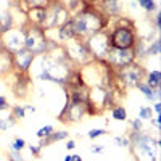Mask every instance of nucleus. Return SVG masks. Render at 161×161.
<instances>
[{"label":"nucleus","instance_id":"obj_1","mask_svg":"<svg viewBox=\"0 0 161 161\" xmlns=\"http://www.w3.org/2000/svg\"><path fill=\"white\" fill-rule=\"evenodd\" d=\"M71 26L76 34V39L86 40L87 37L97 34L102 29L110 26V18H106L103 13L93 5V2L82 0L79 5V11L71 15Z\"/></svg>","mask_w":161,"mask_h":161},{"label":"nucleus","instance_id":"obj_2","mask_svg":"<svg viewBox=\"0 0 161 161\" xmlns=\"http://www.w3.org/2000/svg\"><path fill=\"white\" fill-rule=\"evenodd\" d=\"M58 45V44H57ZM57 45L53 47L48 53L40 57L42 60V66H40V73L37 74L39 80H48L53 84H60L61 87L66 86L69 76L76 69V66L68 60L64 50L61 52V55H57Z\"/></svg>","mask_w":161,"mask_h":161},{"label":"nucleus","instance_id":"obj_3","mask_svg":"<svg viewBox=\"0 0 161 161\" xmlns=\"http://www.w3.org/2000/svg\"><path fill=\"white\" fill-rule=\"evenodd\" d=\"M21 28L24 31V48L29 50L32 55L42 57L45 53H48L58 42H55L53 39L48 37V32L42 28L32 23H23Z\"/></svg>","mask_w":161,"mask_h":161},{"label":"nucleus","instance_id":"obj_4","mask_svg":"<svg viewBox=\"0 0 161 161\" xmlns=\"http://www.w3.org/2000/svg\"><path fill=\"white\" fill-rule=\"evenodd\" d=\"M137 29L136 23L127 16H118L114 21V26L110 29V47L127 50L134 48L137 44Z\"/></svg>","mask_w":161,"mask_h":161},{"label":"nucleus","instance_id":"obj_5","mask_svg":"<svg viewBox=\"0 0 161 161\" xmlns=\"http://www.w3.org/2000/svg\"><path fill=\"white\" fill-rule=\"evenodd\" d=\"M147 77V69L139 63V61H134L130 63L126 68H121L118 71H113V79L114 82L113 86L118 87L119 90L123 89H136L140 82H143Z\"/></svg>","mask_w":161,"mask_h":161},{"label":"nucleus","instance_id":"obj_6","mask_svg":"<svg viewBox=\"0 0 161 161\" xmlns=\"http://www.w3.org/2000/svg\"><path fill=\"white\" fill-rule=\"evenodd\" d=\"M158 139L145 134L143 130L140 132H132L129 136V148L132 155H142L143 158H156V150H158Z\"/></svg>","mask_w":161,"mask_h":161},{"label":"nucleus","instance_id":"obj_7","mask_svg":"<svg viewBox=\"0 0 161 161\" xmlns=\"http://www.w3.org/2000/svg\"><path fill=\"white\" fill-rule=\"evenodd\" d=\"M61 45H63V50L66 53V57H68V60L76 66V68H82V66L93 61L84 40L69 39V40H66V42H63Z\"/></svg>","mask_w":161,"mask_h":161},{"label":"nucleus","instance_id":"obj_8","mask_svg":"<svg viewBox=\"0 0 161 161\" xmlns=\"http://www.w3.org/2000/svg\"><path fill=\"white\" fill-rule=\"evenodd\" d=\"M71 18V13L68 10L61 0H55V2H52L48 7H47V18H45V23L42 28L47 31V32H52L58 29L60 26L66 24Z\"/></svg>","mask_w":161,"mask_h":161},{"label":"nucleus","instance_id":"obj_9","mask_svg":"<svg viewBox=\"0 0 161 161\" xmlns=\"http://www.w3.org/2000/svg\"><path fill=\"white\" fill-rule=\"evenodd\" d=\"M84 42H86L93 60H105L111 48L110 47V28L102 29L97 34L87 37Z\"/></svg>","mask_w":161,"mask_h":161},{"label":"nucleus","instance_id":"obj_10","mask_svg":"<svg viewBox=\"0 0 161 161\" xmlns=\"http://www.w3.org/2000/svg\"><path fill=\"white\" fill-rule=\"evenodd\" d=\"M105 61L110 64L113 71H118L121 68H126L130 63L137 61V53L136 48H127V50H119V48H110L108 55H106Z\"/></svg>","mask_w":161,"mask_h":161},{"label":"nucleus","instance_id":"obj_11","mask_svg":"<svg viewBox=\"0 0 161 161\" xmlns=\"http://www.w3.org/2000/svg\"><path fill=\"white\" fill-rule=\"evenodd\" d=\"M84 116H87L86 103H77L66 98V105L63 106V111L58 114V121L64 124H73V123H79Z\"/></svg>","mask_w":161,"mask_h":161},{"label":"nucleus","instance_id":"obj_12","mask_svg":"<svg viewBox=\"0 0 161 161\" xmlns=\"http://www.w3.org/2000/svg\"><path fill=\"white\" fill-rule=\"evenodd\" d=\"M2 47H5L11 53L24 48V31L21 26L19 28H11L8 32L2 36Z\"/></svg>","mask_w":161,"mask_h":161},{"label":"nucleus","instance_id":"obj_13","mask_svg":"<svg viewBox=\"0 0 161 161\" xmlns=\"http://www.w3.org/2000/svg\"><path fill=\"white\" fill-rule=\"evenodd\" d=\"M36 60V55H32V53L29 50H18L13 53V64H15V73H29L31 66Z\"/></svg>","mask_w":161,"mask_h":161},{"label":"nucleus","instance_id":"obj_14","mask_svg":"<svg viewBox=\"0 0 161 161\" xmlns=\"http://www.w3.org/2000/svg\"><path fill=\"white\" fill-rule=\"evenodd\" d=\"M16 76L15 82L11 86V90H13V95L16 98L23 100L28 97V92H29V84H31V77H29V73H13Z\"/></svg>","mask_w":161,"mask_h":161},{"label":"nucleus","instance_id":"obj_15","mask_svg":"<svg viewBox=\"0 0 161 161\" xmlns=\"http://www.w3.org/2000/svg\"><path fill=\"white\" fill-rule=\"evenodd\" d=\"M95 5L106 18H118L121 16V0H98Z\"/></svg>","mask_w":161,"mask_h":161},{"label":"nucleus","instance_id":"obj_16","mask_svg":"<svg viewBox=\"0 0 161 161\" xmlns=\"http://www.w3.org/2000/svg\"><path fill=\"white\" fill-rule=\"evenodd\" d=\"M15 73V64H13V53L8 52L5 47H0V77L7 79Z\"/></svg>","mask_w":161,"mask_h":161},{"label":"nucleus","instance_id":"obj_17","mask_svg":"<svg viewBox=\"0 0 161 161\" xmlns=\"http://www.w3.org/2000/svg\"><path fill=\"white\" fill-rule=\"evenodd\" d=\"M47 18V8H28L26 10V21L37 24V26H44Z\"/></svg>","mask_w":161,"mask_h":161},{"label":"nucleus","instance_id":"obj_18","mask_svg":"<svg viewBox=\"0 0 161 161\" xmlns=\"http://www.w3.org/2000/svg\"><path fill=\"white\" fill-rule=\"evenodd\" d=\"M66 139H69V132L68 130H53L50 136L44 137V139H39V147L40 148H44V147H48L52 143H55V142H60V140H66Z\"/></svg>","mask_w":161,"mask_h":161},{"label":"nucleus","instance_id":"obj_19","mask_svg":"<svg viewBox=\"0 0 161 161\" xmlns=\"http://www.w3.org/2000/svg\"><path fill=\"white\" fill-rule=\"evenodd\" d=\"M11 28H15V19H13V15L10 11H2V13H0V34L3 36Z\"/></svg>","mask_w":161,"mask_h":161},{"label":"nucleus","instance_id":"obj_20","mask_svg":"<svg viewBox=\"0 0 161 161\" xmlns=\"http://www.w3.org/2000/svg\"><path fill=\"white\" fill-rule=\"evenodd\" d=\"M137 89L143 93V97H145L147 100H148V102H153V100L159 102V95H161V93H159V89H158V90H153L152 87H148V86L145 84V80L137 86Z\"/></svg>","mask_w":161,"mask_h":161},{"label":"nucleus","instance_id":"obj_21","mask_svg":"<svg viewBox=\"0 0 161 161\" xmlns=\"http://www.w3.org/2000/svg\"><path fill=\"white\" fill-rule=\"evenodd\" d=\"M145 84L152 87L153 90H158L161 87V73L158 69H153L150 73H147V77H145Z\"/></svg>","mask_w":161,"mask_h":161},{"label":"nucleus","instance_id":"obj_22","mask_svg":"<svg viewBox=\"0 0 161 161\" xmlns=\"http://www.w3.org/2000/svg\"><path fill=\"white\" fill-rule=\"evenodd\" d=\"M111 118L114 121H127V110H126V106L123 105H114L113 108H111Z\"/></svg>","mask_w":161,"mask_h":161},{"label":"nucleus","instance_id":"obj_23","mask_svg":"<svg viewBox=\"0 0 161 161\" xmlns=\"http://www.w3.org/2000/svg\"><path fill=\"white\" fill-rule=\"evenodd\" d=\"M21 2L26 5V10H28V8H47L55 0H21Z\"/></svg>","mask_w":161,"mask_h":161},{"label":"nucleus","instance_id":"obj_24","mask_svg":"<svg viewBox=\"0 0 161 161\" xmlns=\"http://www.w3.org/2000/svg\"><path fill=\"white\" fill-rule=\"evenodd\" d=\"M159 50H161V42H159V39H155L147 45L145 57H156V55H159Z\"/></svg>","mask_w":161,"mask_h":161},{"label":"nucleus","instance_id":"obj_25","mask_svg":"<svg viewBox=\"0 0 161 161\" xmlns=\"http://www.w3.org/2000/svg\"><path fill=\"white\" fill-rule=\"evenodd\" d=\"M137 3L148 13H155V11H158V5H156V0H137Z\"/></svg>","mask_w":161,"mask_h":161},{"label":"nucleus","instance_id":"obj_26","mask_svg":"<svg viewBox=\"0 0 161 161\" xmlns=\"http://www.w3.org/2000/svg\"><path fill=\"white\" fill-rule=\"evenodd\" d=\"M11 114H13V118H15V119H24V118H26L24 106H21V105L11 106Z\"/></svg>","mask_w":161,"mask_h":161},{"label":"nucleus","instance_id":"obj_27","mask_svg":"<svg viewBox=\"0 0 161 161\" xmlns=\"http://www.w3.org/2000/svg\"><path fill=\"white\" fill-rule=\"evenodd\" d=\"M152 114H153V111H152L150 106H140L139 118H140L142 121H150V119H152Z\"/></svg>","mask_w":161,"mask_h":161},{"label":"nucleus","instance_id":"obj_28","mask_svg":"<svg viewBox=\"0 0 161 161\" xmlns=\"http://www.w3.org/2000/svg\"><path fill=\"white\" fill-rule=\"evenodd\" d=\"M26 148V140L21 139V137H15L11 142V150H16V152H21Z\"/></svg>","mask_w":161,"mask_h":161},{"label":"nucleus","instance_id":"obj_29","mask_svg":"<svg viewBox=\"0 0 161 161\" xmlns=\"http://www.w3.org/2000/svg\"><path fill=\"white\" fill-rule=\"evenodd\" d=\"M15 124H16V119L13 118V114H10L8 121H7V119H3V118H0V130H7L8 127L15 126Z\"/></svg>","mask_w":161,"mask_h":161},{"label":"nucleus","instance_id":"obj_30","mask_svg":"<svg viewBox=\"0 0 161 161\" xmlns=\"http://www.w3.org/2000/svg\"><path fill=\"white\" fill-rule=\"evenodd\" d=\"M106 134H108V130H106V129H92V130L87 132V137L90 140H95V139H98L102 136H106Z\"/></svg>","mask_w":161,"mask_h":161},{"label":"nucleus","instance_id":"obj_31","mask_svg":"<svg viewBox=\"0 0 161 161\" xmlns=\"http://www.w3.org/2000/svg\"><path fill=\"white\" fill-rule=\"evenodd\" d=\"M53 130H55V129H53V126H44V127H40L39 130H37V134H36V136H37V139H44V137H47V136H50V134L53 132Z\"/></svg>","mask_w":161,"mask_h":161},{"label":"nucleus","instance_id":"obj_32","mask_svg":"<svg viewBox=\"0 0 161 161\" xmlns=\"http://www.w3.org/2000/svg\"><path fill=\"white\" fill-rule=\"evenodd\" d=\"M130 129H132V132H140V130H143L142 119H140V118H139V119H132V121H130Z\"/></svg>","mask_w":161,"mask_h":161},{"label":"nucleus","instance_id":"obj_33","mask_svg":"<svg viewBox=\"0 0 161 161\" xmlns=\"http://www.w3.org/2000/svg\"><path fill=\"white\" fill-rule=\"evenodd\" d=\"M8 159H10V161H24V158H23L21 152L11 150V148H10V152H8Z\"/></svg>","mask_w":161,"mask_h":161},{"label":"nucleus","instance_id":"obj_34","mask_svg":"<svg viewBox=\"0 0 161 161\" xmlns=\"http://www.w3.org/2000/svg\"><path fill=\"white\" fill-rule=\"evenodd\" d=\"M114 142H116L118 147H129V137L127 136H124V137L118 136V137H114Z\"/></svg>","mask_w":161,"mask_h":161},{"label":"nucleus","instance_id":"obj_35","mask_svg":"<svg viewBox=\"0 0 161 161\" xmlns=\"http://www.w3.org/2000/svg\"><path fill=\"white\" fill-rule=\"evenodd\" d=\"M29 148V152H31V155L32 156H36V158H40V152H42V148H40L39 145H26Z\"/></svg>","mask_w":161,"mask_h":161},{"label":"nucleus","instance_id":"obj_36","mask_svg":"<svg viewBox=\"0 0 161 161\" xmlns=\"http://www.w3.org/2000/svg\"><path fill=\"white\" fill-rule=\"evenodd\" d=\"M8 108H10V103H8L7 97L5 95H0V111H7Z\"/></svg>","mask_w":161,"mask_h":161},{"label":"nucleus","instance_id":"obj_37","mask_svg":"<svg viewBox=\"0 0 161 161\" xmlns=\"http://www.w3.org/2000/svg\"><path fill=\"white\" fill-rule=\"evenodd\" d=\"M103 150H105V145H93V147H90L92 153H102Z\"/></svg>","mask_w":161,"mask_h":161},{"label":"nucleus","instance_id":"obj_38","mask_svg":"<svg viewBox=\"0 0 161 161\" xmlns=\"http://www.w3.org/2000/svg\"><path fill=\"white\" fill-rule=\"evenodd\" d=\"M68 142H66V150H74L76 148V142H74V139H66Z\"/></svg>","mask_w":161,"mask_h":161},{"label":"nucleus","instance_id":"obj_39","mask_svg":"<svg viewBox=\"0 0 161 161\" xmlns=\"http://www.w3.org/2000/svg\"><path fill=\"white\" fill-rule=\"evenodd\" d=\"M150 121H152V124H153L156 129H159V127H161V114H158L155 119H150Z\"/></svg>","mask_w":161,"mask_h":161},{"label":"nucleus","instance_id":"obj_40","mask_svg":"<svg viewBox=\"0 0 161 161\" xmlns=\"http://www.w3.org/2000/svg\"><path fill=\"white\" fill-rule=\"evenodd\" d=\"M161 28V15L159 13H156V16H155V29L158 31Z\"/></svg>","mask_w":161,"mask_h":161},{"label":"nucleus","instance_id":"obj_41","mask_svg":"<svg viewBox=\"0 0 161 161\" xmlns=\"http://www.w3.org/2000/svg\"><path fill=\"white\" fill-rule=\"evenodd\" d=\"M152 111H155L156 114H161V103L159 102H156L155 105H153V110Z\"/></svg>","mask_w":161,"mask_h":161},{"label":"nucleus","instance_id":"obj_42","mask_svg":"<svg viewBox=\"0 0 161 161\" xmlns=\"http://www.w3.org/2000/svg\"><path fill=\"white\" fill-rule=\"evenodd\" d=\"M24 110H26V113H28V111L36 113L37 111V108H36V106H32V105H24Z\"/></svg>","mask_w":161,"mask_h":161},{"label":"nucleus","instance_id":"obj_43","mask_svg":"<svg viewBox=\"0 0 161 161\" xmlns=\"http://www.w3.org/2000/svg\"><path fill=\"white\" fill-rule=\"evenodd\" d=\"M63 161H73V155H66V156L63 158Z\"/></svg>","mask_w":161,"mask_h":161},{"label":"nucleus","instance_id":"obj_44","mask_svg":"<svg viewBox=\"0 0 161 161\" xmlns=\"http://www.w3.org/2000/svg\"><path fill=\"white\" fill-rule=\"evenodd\" d=\"M73 161H82V158H80L79 155H73Z\"/></svg>","mask_w":161,"mask_h":161},{"label":"nucleus","instance_id":"obj_45","mask_svg":"<svg viewBox=\"0 0 161 161\" xmlns=\"http://www.w3.org/2000/svg\"><path fill=\"white\" fill-rule=\"evenodd\" d=\"M0 47H2V34H0Z\"/></svg>","mask_w":161,"mask_h":161},{"label":"nucleus","instance_id":"obj_46","mask_svg":"<svg viewBox=\"0 0 161 161\" xmlns=\"http://www.w3.org/2000/svg\"><path fill=\"white\" fill-rule=\"evenodd\" d=\"M79 2H80V0H79Z\"/></svg>","mask_w":161,"mask_h":161}]
</instances>
